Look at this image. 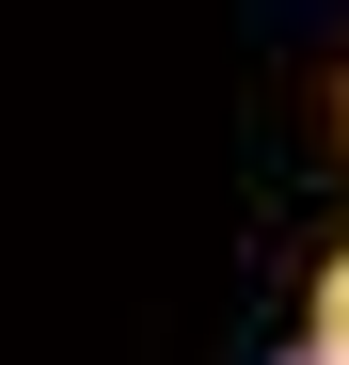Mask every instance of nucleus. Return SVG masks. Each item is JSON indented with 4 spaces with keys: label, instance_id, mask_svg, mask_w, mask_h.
Masks as SVG:
<instances>
[{
    "label": "nucleus",
    "instance_id": "nucleus-3",
    "mask_svg": "<svg viewBox=\"0 0 349 365\" xmlns=\"http://www.w3.org/2000/svg\"><path fill=\"white\" fill-rule=\"evenodd\" d=\"M333 128H349V80H333Z\"/></svg>",
    "mask_w": 349,
    "mask_h": 365
},
{
    "label": "nucleus",
    "instance_id": "nucleus-2",
    "mask_svg": "<svg viewBox=\"0 0 349 365\" xmlns=\"http://www.w3.org/2000/svg\"><path fill=\"white\" fill-rule=\"evenodd\" d=\"M286 365H333V349H286Z\"/></svg>",
    "mask_w": 349,
    "mask_h": 365
},
{
    "label": "nucleus",
    "instance_id": "nucleus-1",
    "mask_svg": "<svg viewBox=\"0 0 349 365\" xmlns=\"http://www.w3.org/2000/svg\"><path fill=\"white\" fill-rule=\"evenodd\" d=\"M318 349H333V365H349V255H333V270H318Z\"/></svg>",
    "mask_w": 349,
    "mask_h": 365
}]
</instances>
